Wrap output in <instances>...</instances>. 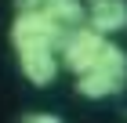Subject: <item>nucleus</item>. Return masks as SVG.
<instances>
[{"instance_id":"obj_1","label":"nucleus","mask_w":127,"mask_h":123,"mask_svg":"<svg viewBox=\"0 0 127 123\" xmlns=\"http://www.w3.org/2000/svg\"><path fill=\"white\" fill-rule=\"evenodd\" d=\"M69 29L58 25L44 7L18 11L11 22V47L18 58L22 76L33 87H51L58 76V47Z\"/></svg>"},{"instance_id":"obj_2","label":"nucleus","mask_w":127,"mask_h":123,"mask_svg":"<svg viewBox=\"0 0 127 123\" xmlns=\"http://www.w3.org/2000/svg\"><path fill=\"white\" fill-rule=\"evenodd\" d=\"M124 87H127V54H124V47H116V44H105L102 58H98L87 73L76 76V94L95 98V101L120 94Z\"/></svg>"},{"instance_id":"obj_3","label":"nucleus","mask_w":127,"mask_h":123,"mask_svg":"<svg viewBox=\"0 0 127 123\" xmlns=\"http://www.w3.org/2000/svg\"><path fill=\"white\" fill-rule=\"evenodd\" d=\"M105 44H109V36L95 33L91 25H76V29H69L65 40H62V47H58V62H62V65H65L73 76H80V73H87L98 58H102Z\"/></svg>"},{"instance_id":"obj_4","label":"nucleus","mask_w":127,"mask_h":123,"mask_svg":"<svg viewBox=\"0 0 127 123\" xmlns=\"http://www.w3.org/2000/svg\"><path fill=\"white\" fill-rule=\"evenodd\" d=\"M87 25L102 36L127 29V0H87Z\"/></svg>"},{"instance_id":"obj_5","label":"nucleus","mask_w":127,"mask_h":123,"mask_svg":"<svg viewBox=\"0 0 127 123\" xmlns=\"http://www.w3.org/2000/svg\"><path fill=\"white\" fill-rule=\"evenodd\" d=\"M44 11L65 29L87 25V4L84 0H44Z\"/></svg>"},{"instance_id":"obj_6","label":"nucleus","mask_w":127,"mask_h":123,"mask_svg":"<svg viewBox=\"0 0 127 123\" xmlns=\"http://www.w3.org/2000/svg\"><path fill=\"white\" fill-rule=\"evenodd\" d=\"M18 123H65L58 112H22Z\"/></svg>"},{"instance_id":"obj_7","label":"nucleus","mask_w":127,"mask_h":123,"mask_svg":"<svg viewBox=\"0 0 127 123\" xmlns=\"http://www.w3.org/2000/svg\"><path fill=\"white\" fill-rule=\"evenodd\" d=\"M33 7H44V0H15V11H33Z\"/></svg>"}]
</instances>
